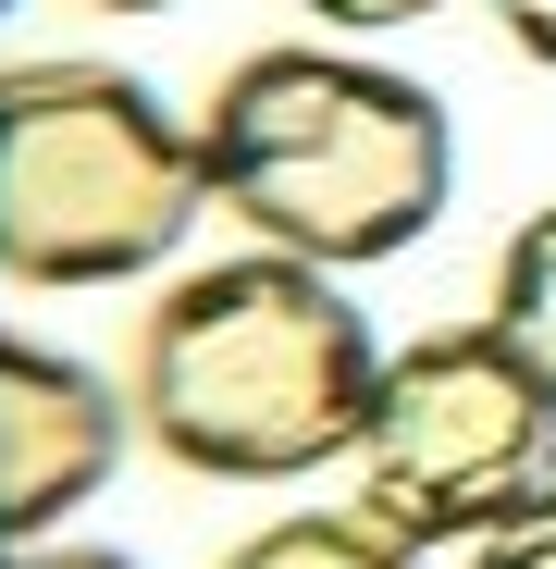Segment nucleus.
<instances>
[{"label": "nucleus", "instance_id": "1", "mask_svg": "<svg viewBox=\"0 0 556 569\" xmlns=\"http://www.w3.org/2000/svg\"><path fill=\"white\" fill-rule=\"evenodd\" d=\"M371 385H384V347H371L358 298L322 284V260L247 248V260H211L149 298L124 409L173 470L310 483V470L358 458Z\"/></svg>", "mask_w": 556, "mask_h": 569}, {"label": "nucleus", "instance_id": "2", "mask_svg": "<svg viewBox=\"0 0 556 569\" xmlns=\"http://www.w3.org/2000/svg\"><path fill=\"white\" fill-rule=\"evenodd\" d=\"M211 199L285 260L358 272L433 236L457 186V124L433 87L346 50H247L199 112Z\"/></svg>", "mask_w": 556, "mask_h": 569}, {"label": "nucleus", "instance_id": "3", "mask_svg": "<svg viewBox=\"0 0 556 569\" xmlns=\"http://www.w3.org/2000/svg\"><path fill=\"white\" fill-rule=\"evenodd\" d=\"M211 211L199 137L112 62H13L0 74V272L13 284H124L185 248Z\"/></svg>", "mask_w": 556, "mask_h": 569}, {"label": "nucleus", "instance_id": "4", "mask_svg": "<svg viewBox=\"0 0 556 569\" xmlns=\"http://www.w3.org/2000/svg\"><path fill=\"white\" fill-rule=\"evenodd\" d=\"M358 520L396 545H495L556 496V385L507 322H433L384 359L358 421Z\"/></svg>", "mask_w": 556, "mask_h": 569}, {"label": "nucleus", "instance_id": "5", "mask_svg": "<svg viewBox=\"0 0 556 569\" xmlns=\"http://www.w3.org/2000/svg\"><path fill=\"white\" fill-rule=\"evenodd\" d=\"M124 458V397L87 359L0 335V532L38 545L62 508H87Z\"/></svg>", "mask_w": 556, "mask_h": 569}, {"label": "nucleus", "instance_id": "6", "mask_svg": "<svg viewBox=\"0 0 556 569\" xmlns=\"http://www.w3.org/2000/svg\"><path fill=\"white\" fill-rule=\"evenodd\" d=\"M223 569H421V545H396L384 520H358V508H285L272 532H247Z\"/></svg>", "mask_w": 556, "mask_h": 569}, {"label": "nucleus", "instance_id": "7", "mask_svg": "<svg viewBox=\"0 0 556 569\" xmlns=\"http://www.w3.org/2000/svg\"><path fill=\"white\" fill-rule=\"evenodd\" d=\"M483 322H507L532 359H544V385H556V199L507 236V260H495V298H483Z\"/></svg>", "mask_w": 556, "mask_h": 569}, {"label": "nucleus", "instance_id": "8", "mask_svg": "<svg viewBox=\"0 0 556 569\" xmlns=\"http://www.w3.org/2000/svg\"><path fill=\"white\" fill-rule=\"evenodd\" d=\"M471 569H556V496H544L532 520H507L495 545H471Z\"/></svg>", "mask_w": 556, "mask_h": 569}, {"label": "nucleus", "instance_id": "9", "mask_svg": "<svg viewBox=\"0 0 556 569\" xmlns=\"http://www.w3.org/2000/svg\"><path fill=\"white\" fill-rule=\"evenodd\" d=\"M483 13L507 26V50H519V62H544V74H556V0H483Z\"/></svg>", "mask_w": 556, "mask_h": 569}, {"label": "nucleus", "instance_id": "10", "mask_svg": "<svg viewBox=\"0 0 556 569\" xmlns=\"http://www.w3.org/2000/svg\"><path fill=\"white\" fill-rule=\"evenodd\" d=\"M297 13H322V26H358V38H384V26H421V13H445V0H297Z\"/></svg>", "mask_w": 556, "mask_h": 569}, {"label": "nucleus", "instance_id": "11", "mask_svg": "<svg viewBox=\"0 0 556 569\" xmlns=\"http://www.w3.org/2000/svg\"><path fill=\"white\" fill-rule=\"evenodd\" d=\"M38 569H137V557H38Z\"/></svg>", "mask_w": 556, "mask_h": 569}, {"label": "nucleus", "instance_id": "12", "mask_svg": "<svg viewBox=\"0 0 556 569\" xmlns=\"http://www.w3.org/2000/svg\"><path fill=\"white\" fill-rule=\"evenodd\" d=\"M100 13H161V0H100Z\"/></svg>", "mask_w": 556, "mask_h": 569}]
</instances>
